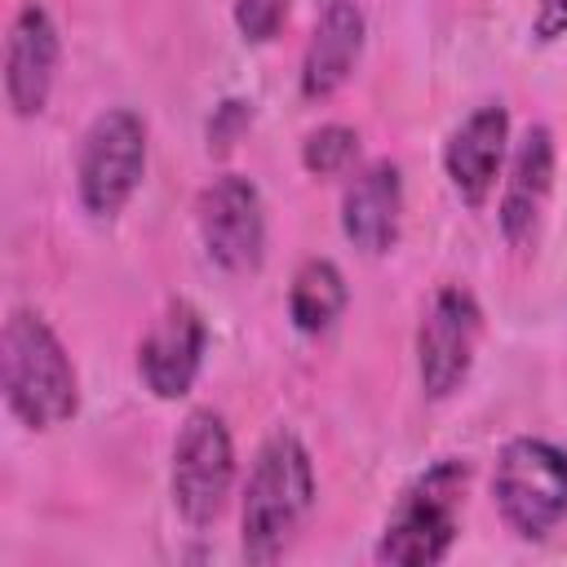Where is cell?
Returning a JSON list of instances; mask_svg holds the SVG:
<instances>
[{
	"label": "cell",
	"instance_id": "8992f818",
	"mask_svg": "<svg viewBox=\"0 0 567 567\" xmlns=\"http://www.w3.org/2000/svg\"><path fill=\"white\" fill-rule=\"evenodd\" d=\"M235 474L239 465L226 416L213 408L186 412L168 461V496L177 518L190 527H213L235 496Z\"/></svg>",
	"mask_w": 567,
	"mask_h": 567
},
{
	"label": "cell",
	"instance_id": "d6986e66",
	"mask_svg": "<svg viewBox=\"0 0 567 567\" xmlns=\"http://www.w3.org/2000/svg\"><path fill=\"white\" fill-rule=\"evenodd\" d=\"M532 35L540 44H554L567 35V0H536V13H532Z\"/></svg>",
	"mask_w": 567,
	"mask_h": 567
},
{
	"label": "cell",
	"instance_id": "7c38bea8",
	"mask_svg": "<svg viewBox=\"0 0 567 567\" xmlns=\"http://www.w3.org/2000/svg\"><path fill=\"white\" fill-rule=\"evenodd\" d=\"M505 159H509V111L501 102L470 111L443 142V173L465 208H487L505 173Z\"/></svg>",
	"mask_w": 567,
	"mask_h": 567
},
{
	"label": "cell",
	"instance_id": "3957f363",
	"mask_svg": "<svg viewBox=\"0 0 567 567\" xmlns=\"http://www.w3.org/2000/svg\"><path fill=\"white\" fill-rule=\"evenodd\" d=\"M474 465L465 456H439L430 461L390 505L381 536H377V563L390 567H434L447 558L461 532V509L470 492Z\"/></svg>",
	"mask_w": 567,
	"mask_h": 567
},
{
	"label": "cell",
	"instance_id": "277c9868",
	"mask_svg": "<svg viewBox=\"0 0 567 567\" xmlns=\"http://www.w3.org/2000/svg\"><path fill=\"white\" fill-rule=\"evenodd\" d=\"M492 501L518 540H545L567 518V452L536 434L501 443Z\"/></svg>",
	"mask_w": 567,
	"mask_h": 567
},
{
	"label": "cell",
	"instance_id": "ba28073f",
	"mask_svg": "<svg viewBox=\"0 0 567 567\" xmlns=\"http://www.w3.org/2000/svg\"><path fill=\"white\" fill-rule=\"evenodd\" d=\"M483 341V306L470 288L447 284L421 315L416 328V381L425 399H452L478 359Z\"/></svg>",
	"mask_w": 567,
	"mask_h": 567
},
{
	"label": "cell",
	"instance_id": "30bf717a",
	"mask_svg": "<svg viewBox=\"0 0 567 567\" xmlns=\"http://www.w3.org/2000/svg\"><path fill=\"white\" fill-rule=\"evenodd\" d=\"M554 173H558V146H554L549 124H527V133L514 142L501 204H496V226L509 248L527 252L536 244L549 199H554Z\"/></svg>",
	"mask_w": 567,
	"mask_h": 567
},
{
	"label": "cell",
	"instance_id": "9c48e42d",
	"mask_svg": "<svg viewBox=\"0 0 567 567\" xmlns=\"http://www.w3.org/2000/svg\"><path fill=\"white\" fill-rule=\"evenodd\" d=\"M204 350H208V328L199 306L186 297H173L137 341V377L155 399L177 403L195 390Z\"/></svg>",
	"mask_w": 567,
	"mask_h": 567
},
{
	"label": "cell",
	"instance_id": "6da1fadb",
	"mask_svg": "<svg viewBox=\"0 0 567 567\" xmlns=\"http://www.w3.org/2000/svg\"><path fill=\"white\" fill-rule=\"evenodd\" d=\"M315 509V461L292 430L261 439L239 501V549L248 563H279Z\"/></svg>",
	"mask_w": 567,
	"mask_h": 567
},
{
	"label": "cell",
	"instance_id": "4fadbf2b",
	"mask_svg": "<svg viewBox=\"0 0 567 567\" xmlns=\"http://www.w3.org/2000/svg\"><path fill=\"white\" fill-rule=\"evenodd\" d=\"M341 235L363 257L394 252L403 235V173L394 159H372L350 177L341 195Z\"/></svg>",
	"mask_w": 567,
	"mask_h": 567
},
{
	"label": "cell",
	"instance_id": "e0dca14e",
	"mask_svg": "<svg viewBox=\"0 0 567 567\" xmlns=\"http://www.w3.org/2000/svg\"><path fill=\"white\" fill-rule=\"evenodd\" d=\"M288 4L292 0H235V31L248 44H270L279 35V27L288 22Z\"/></svg>",
	"mask_w": 567,
	"mask_h": 567
},
{
	"label": "cell",
	"instance_id": "2e32d148",
	"mask_svg": "<svg viewBox=\"0 0 567 567\" xmlns=\"http://www.w3.org/2000/svg\"><path fill=\"white\" fill-rule=\"evenodd\" d=\"M359 159V133L350 124H319L301 142V168L310 177H337Z\"/></svg>",
	"mask_w": 567,
	"mask_h": 567
},
{
	"label": "cell",
	"instance_id": "8fae6325",
	"mask_svg": "<svg viewBox=\"0 0 567 567\" xmlns=\"http://www.w3.org/2000/svg\"><path fill=\"white\" fill-rule=\"evenodd\" d=\"M58 66H62L58 22L40 0H27L4 35V102L18 120H35L49 106Z\"/></svg>",
	"mask_w": 567,
	"mask_h": 567
},
{
	"label": "cell",
	"instance_id": "ac0fdd59",
	"mask_svg": "<svg viewBox=\"0 0 567 567\" xmlns=\"http://www.w3.org/2000/svg\"><path fill=\"white\" fill-rule=\"evenodd\" d=\"M248 124H252V102H244V97H226V102H217L213 115H208V128H204V137H208V155H226V151H235V142L248 133Z\"/></svg>",
	"mask_w": 567,
	"mask_h": 567
},
{
	"label": "cell",
	"instance_id": "5b68a950",
	"mask_svg": "<svg viewBox=\"0 0 567 567\" xmlns=\"http://www.w3.org/2000/svg\"><path fill=\"white\" fill-rule=\"evenodd\" d=\"M146 177V120L133 106H106L89 120L75 155V195L93 221H115Z\"/></svg>",
	"mask_w": 567,
	"mask_h": 567
},
{
	"label": "cell",
	"instance_id": "7a4b0ae2",
	"mask_svg": "<svg viewBox=\"0 0 567 567\" xmlns=\"http://www.w3.org/2000/svg\"><path fill=\"white\" fill-rule=\"evenodd\" d=\"M0 394L18 425L31 434H49L71 425L80 412V372L35 310H13L0 332Z\"/></svg>",
	"mask_w": 567,
	"mask_h": 567
},
{
	"label": "cell",
	"instance_id": "9a60e30c",
	"mask_svg": "<svg viewBox=\"0 0 567 567\" xmlns=\"http://www.w3.org/2000/svg\"><path fill=\"white\" fill-rule=\"evenodd\" d=\"M350 306L346 275L332 257H306L288 284V319L301 337H323Z\"/></svg>",
	"mask_w": 567,
	"mask_h": 567
},
{
	"label": "cell",
	"instance_id": "52a82bcc",
	"mask_svg": "<svg viewBox=\"0 0 567 567\" xmlns=\"http://www.w3.org/2000/svg\"><path fill=\"white\" fill-rule=\"evenodd\" d=\"M195 226L208 261L230 275L248 279L266 261V199L252 177L217 173L195 199Z\"/></svg>",
	"mask_w": 567,
	"mask_h": 567
},
{
	"label": "cell",
	"instance_id": "5bb4252c",
	"mask_svg": "<svg viewBox=\"0 0 567 567\" xmlns=\"http://www.w3.org/2000/svg\"><path fill=\"white\" fill-rule=\"evenodd\" d=\"M368 40V18L354 0H328L323 13L315 18V31L301 53V97L306 102H328L359 66Z\"/></svg>",
	"mask_w": 567,
	"mask_h": 567
}]
</instances>
